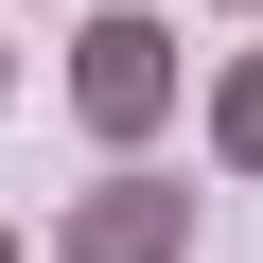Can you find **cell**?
Returning <instances> with one entry per match:
<instances>
[{"label": "cell", "instance_id": "cell-1", "mask_svg": "<svg viewBox=\"0 0 263 263\" xmlns=\"http://www.w3.org/2000/svg\"><path fill=\"white\" fill-rule=\"evenodd\" d=\"M176 105H193V53H176V18H158V0H105V18L70 35V123L141 158Z\"/></svg>", "mask_w": 263, "mask_h": 263}, {"label": "cell", "instance_id": "cell-2", "mask_svg": "<svg viewBox=\"0 0 263 263\" xmlns=\"http://www.w3.org/2000/svg\"><path fill=\"white\" fill-rule=\"evenodd\" d=\"M53 263H193V193L123 158L105 193H70V211H53Z\"/></svg>", "mask_w": 263, "mask_h": 263}, {"label": "cell", "instance_id": "cell-3", "mask_svg": "<svg viewBox=\"0 0 263 263\" xmlns=\"http://www.w3.org/2000/svg\"><path fill=\"white\" fill-rule=\"evenodd\" d=\"M211 158H228V176H263V53H228V70H211Z\"/></svg>", "mask_w": 263, "mask_h": 263}, {"label": "cell", "instance_id": "cell-4", "mask_svg": "<svg viewBox=\"0 0 263 263\" xmlns=\"http://www.w3.org/2000/svg\"><path fill=\"white\" fill-rule=\"evenodd\" d=\"M0 105H18V53H0Z\"/></svg>", "mask_w": 263, "mask_h": 263}, {"label": "cell", "instance_id": "cell-5", "mask_svg": "<svg viewBox=\"0 0 263 263\" xmlns=\"http://www.w3.org/2000/svg\"><path fill=\"white\" fill-rule=\"evenodd\" d=\"M211 18H263V0H211Z\"/></svg>", "mask_w": 263, "mask_h": 263}, {"label": "cell", "instance_id": "cell-6", "mask_svg": "<svg viewBox=\"0 0 263 263\" xmlns=\"http://www.w3.org/2000/svg\"><path fill=\"white\" fill-rule=\"evenodd\" d=\"M0 263H35V246H18V228H0Z\"/></svg>", "mask_w": 263, "mask_h": 263}]
</instances>
